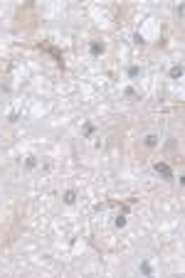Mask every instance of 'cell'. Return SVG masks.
I'll return each instance as SVG.
<instances>
[{"label": "cell", "instance_id": "cell-4", "mask_svg": "<svg viewBox=\"0 0 185 278\" xmlns=\"http://www.w3.org/2000/svg\"><path fill=\"white\" fill-rule=\"evenodd\" d=\"M64 202H67V204L74 202V192H67V194H64Z\"/></svg>", "mask_w": 185, "mask_h": 278}, {"label": "cell", "instance_id": "cell-1", "mask_svg": "<svg viewBox=\"0 0 185 278\" xmlns=\"http://www.w3.org/2000/svg\"><path fill=\"white\" fill-rule=\"evenodd\" d=\"M156 170H158V172H163L168 180H173V175H170V170H168V165H163V163H156Z\"/></svg>", "mask_w": 185, "mask_h": 278}, {"label": "cell", "instance_id": "cell-2", "mask_svg": "<svg viewBox=\"0 0 185 278\" xmlns=\"http://www.w3.org/2000/svg\"><path fill=\"white\" fill-rule=\"evenodd\" d=\"M156 143H158V138H156V136H148V138H146V145H148V148H153Z\"/></svg>", "mask_w": 185, "mask_h": 278}, {"label": "cell", "instance_id": "cell-3", "mask_svg": "<svg viewBox=\"0 0 185 278\" xmlns=\"http://www.w3.org/2000/svg\"><path fill=\"white\" fill-rule=\"evenodd\" d=\"M180 74H183L180 66H173V69H170V76H173V79H175V76H180Z\"/></svg>", "mask_w": 185, "mask_h": 278}]
</instances>
